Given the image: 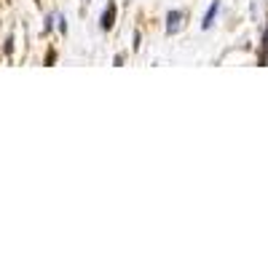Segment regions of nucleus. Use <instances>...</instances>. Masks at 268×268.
Masks as SVG:
<instances>
[{
  "label": "nucleus",
  "mask_w": 268,
  "mask_h": 268,
  "mask_svg": "<svg viewBox=\"0 0 268 268\" xmlns=\"http://www.w3.org/2000/svg\"><path fill=\"white\" fill-rule=\"evenodd\" d=\"M113 22H115V3H107V8L102 11V19H100V27L107 32L113 30Z\"/></svg>",
  "instance_id": "nucleus-1"
},
{
  "label": "nucleus",
  "mask_w": 268,
  "mask_h": 268,
  "mask_svg": "<svg viewBox=\"0 0 268 268\" xmlns=\"http://www.w3.org/2000/svg\"><path fill=\"white\" fill-rule=\"evenodd\" d=\"M182 24V11H169L166 14V35H174Z\"/></svg>",
  "instance_id": "nucleus-2"
},
{
  "label": "nucleus",
  "mask_w": 268,
  "mask_h": 268,
  "mask_svg": "<svg viewBox=\"0 0 268 268\" xmlns=\"http://www.w3.org/2000/svg\"><path fill=\"white\" fill-rule=\"evenodd\" d=\"M217 11H220V0H212V5L207 8L204 14V22H201V30H209L214 24V19H217Z\"/></svg>",
  "instance_id": "nucleus-3"
},
{
  "label": "nucleus",
  "mask_w": 268,
  "mask_h": 268,
  "mask_svg": "<svg viewBox=\"0 0 268 268\" xmlns=\"http://www.w3.org/2000/svg\"><path fill=\"white\" fill-rule=\"evenodd\" d=\"M263 56H268V27L263 32Z\"/></svg>",
  "instance_id": "nucleus-4"
}]
</instances>
